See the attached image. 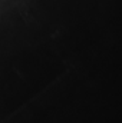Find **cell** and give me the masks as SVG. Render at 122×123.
Here are the masks:
<instances>
[]
</instances>
